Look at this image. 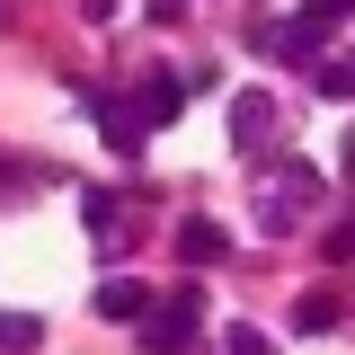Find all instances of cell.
I'll return each instance as SVG.
<instances>
[{
  "instance_id": "1",
  "label": "cell",
  "mask_w": 355,
  "mask_h": 355,
  "mask_svg": "<svg viewBox=\"0 0 355 355\" xmlns=\"http://www.w3.org/2000/svg\"><path fill=\"white\" fill-rule=\"evenodd\" d=\"M196 320H205V293L187 284V293H169V302H151L142 347H151V355H187V347H196Z\"/></svg>"
},
{
  "instance_id": "2",
  "label": "cell",
  "mask_w": 355,
  "mask_h": 355,
  "mask_svg": "<svg viewBox=\"0 0 355 355\" xmlns=\"http://www.w3.org/2000/svg\"><path fill=\"white\" fill-rule=\"evenodd\" d=\"M249 44H258V53H275V62H320V27H311V18H266Z\"/></svg>"
},
{
  "instance_id": "3",
  "label": "cell",
  "mask_w": 355,
  "mask_h": 355,
  "mask_svg": "<svg viewBox=\"0 0 355 355\" xmlns=\"http://www.w3.org/2000/svg\"><path fill=\"white\" fill-rule=\"evenodd\" d=\"M98 320L142 329V320H151V284H142V275H107V284H98Z\"/></svg>"
},
{
  "instance_id": "4",
  "label": "cell",
  "mask_w": 355,
  "mask_h": 355,
  "mask_svg": "<svg viewBox=\"0 0 355 355\" xmlns=\"http://www.w3.org/2000/svg\"><path fill=\"white\" fill-rule=\"evenodd\" d=\"M266 133H275V98H266V89H240V98H231V142L258 151Z\"/></svg>"
},
{
  "instance_id": "5",
  "label": "cell",
  "mask_w": 355,
  "mask_h": 355,
  "mask_svg": "<svg viewBox=\"0 0 355 355\" xmlns=\"http://www.w3.org/2000/svg\"><path fill=\"white\" fill-rule=\"evenodd\" d=\"M178 258H187V266H222V258H231V231L205 222V214H187V222H178Z\"/></svg>"
},
{
  "instance_id": "6",
  "label": "cell",
  "mask_w": 355,
  "mask_h": 355,
  "mask_svg": "<svg viewBox=\"0 0 355 355\" xmlns=\"http://www.w3.org/2000/svg\"><path fill=\"white\" fill-rule=\"evenodd\" d=\"M178 98H187V80H178V71H151L133 116H142V125H178Z\"/></svg>"
},
{
  "instance_id": "7",
  "label": "cell",
  "mask_w": 355,
  "mask_h": 355,
  "mask_svg": "<svg viewBox=\"0 0 355 355\" xmlns=\"http://www.w3.org/2000/svg\"><path fill=\"white\" fill-rule=\"evenodd\" d=\"M98 133H107V142H116V151H142V116H133V107H116V98H98Z\"/></svg>"
},
{
  "instance_id": "8",
  "label": "cell",
  "mask_w": 355,
  "mask_h": 355,
  "mask_svg": "<svg viewBox=\"0 0 355 355\" xmlns=\"http://www.w3.org/2000/svg\"><path fill=\"white\" fill-rule=\"evenodd\" d=\"M44 347V320H27V311H0V355H27Z\"/></svg>"
},
{
  "instance_id": "9",
  "label": "cell",
  "mask_w": 355,
  "mask_h": 355,
  "mask_svg": "<svg viewBox=\"0 0 355 355\" xmlns=\"http://www.w3.org/2000/svg\"><path fill=\"white\" fill-rule=\"evenodd\" d=\"M284 205H320V169L311 160H284Z\"/></svg>"
},
{
  "instance_id": "10",
  "label": "cell",
  "mask_w": 355,
  "mask_h": 355,
  "mask_svg": "<svg viewBox=\"0 0 355 355\" xmlns=\"http://www.w3.org/2000/svg\"><path fill=\"white\" fill-rule=\"evenodd\" d=\"M293 320H302V329H311V338H320V329H338V320H347V311H338V302H329V293H311V302H302V311H293Z\"/></svg>"
},
{
  "instance_id": "11",
  "label": "cell",
  "mask_w": 355,
  "mask_h": 355,
  "mask_svg": "<svg viewBox=\"0 0 355 355\" xmlns=\"http://www.w3.org/2000/svg\"><path fill=\"white\" fill-rule=\"evenodd\" d=\"M222 347H231V355H275V338L249 329V320H231V338H222Z\"/></svg>"
},
{
  "instance_id": "12",
  "label": "cell",
  "mask_w": 355,
  "mask_h": 355,
  "mask_svg": "<svg viewBox=\"0 0 355 355\" xmlns=\"http://www.w3.org/2000/svg\"><path fill=\"white\" fill-rule=\"evenodd\" d=\"M80 214H89V231H116V196H107V187H89Z\"/></svg>"
},
{
  "instance_id": "13",
  "label": "cell",
  "mask_w": 355,
  "mask_h": 355,
  "mask_svg": "<svg viewBox=\"0 0 355 355\" xmlns=\"http://www.w3.org/2000/svg\"><path fill=\"white\" fill-rule=\"evenodd\" d=\"M320 258H329V266H347V258H355V214H347V222H329V249H320Z\"/></svg>"
},
{
  "instance_id": "14",
  "label": "cell",
  "mask_w": 355,
  "mask_h": 355,
  "mask_svg": "<svg viewBox=\"0 0 355 355\" xmlns=\"http://www.w3.org/2000/svg\"><path fill=\"white\" fill-rule=\"evenodd\" d=\"M311 71H320V89H329V98H355V62H311Z\"/></svg>"
},
{
  "instance_id": "15",
  "label": "cell",
  "mask_w": 355,
  "mask_h": 355,
  "mask_svg": "<svg viewBox=\"0 0 355 355\" xmlns=\"http://www.w3.org/2000/svg\"><path fill=\"white\" fill-rule=\"evenodd\" d=\"M302 18L311 27H338V18H355V0H302Z\"/></svg>"
}]
</instances>
